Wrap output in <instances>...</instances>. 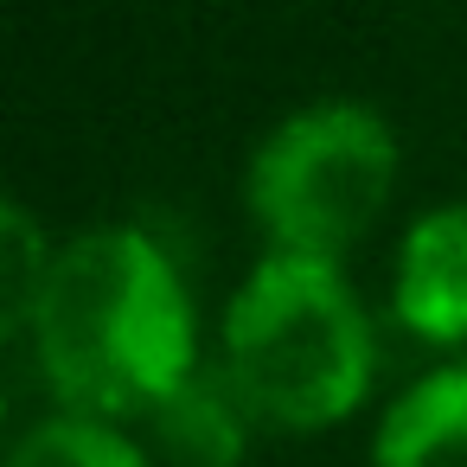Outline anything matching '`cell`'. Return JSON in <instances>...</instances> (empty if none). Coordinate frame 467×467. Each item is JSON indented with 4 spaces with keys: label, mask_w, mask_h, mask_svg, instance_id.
<instances>
[{
    "label": "cell",
    "mask_w": 467,
    "mask_h": 467,
    "mask_svg": "<svg viewBox=\"0 0 467 467\" xmlns=\"http://www.w3.org/2000/svg\"><path fill=\"white\" fill-rule=\"evenodd\" d=\"M26 339L46 390L109 422L148 416L199 371L192 301L167 250L141 231H84L52 250Z\"/></svg>",
    "instance_id": "1"
},
{
    "label": "cell",
    "mask_w": 467,
    "mask_h": 467,
    "mask_svg": "<svg viewBox=\"0 0 467 467\" xmlns=\"http://www.w3.org/2000/svg\"><path fill=\"white\" fill-rule=\"evenodd\" d=\"M224 378L275 429L346 422L371 390V327L339 263L269 250L224 307Z\"/></svg>",
    "instance_id": "2"
},
{
    "label": "cell",
    "mask_w": 467,
    "mask_h": 467,
    "mask_svg": "<svg viewBox=\"0 0 467 467\" xmlns=\"http://www.w3.org/2000/svg\"><path fill=\"white\" fill-rule=\"evenodd\" d=\"M397 135L365 103H307L250 154V212L269 250L339 263L390 205Z\"/></svg>",
    "instance_id": "3"
},
{
    "label": "cell",
    "mask_w": 467,
    "mask_h": 467,
    "mask_svg": "<svg viewBox=\"0 0 467 467\" xmlns=\"http://www.w3.org/2000/svg\"><path fill=\"white\" fill-rule=\"evenodd\" d=\"M397 320L416 339H467V205H435L410 224L397 256Z\"/></svg>",
    "instance_id": "4"
},
{
    "label": "cell",
    "mask_w": 467,
    "mask_h": 467,
    "mask_svg": "<svg viewBox=\"0 0 467 467\" xmlns=\"http://www.w3.org/2000/svg\"><path fill=\"white\" fill-rule=\"evenodd\" d=\"M371 467H467V365L429 371L390 403Z\"/></svg>",
    "instance_id": "5"
},
{
    "label": "cell",
    "mask_w": 467,
    "mask_h": 467,
    "mask_svg": "<svg viewBox=\"0 0 467 467\" xmlns=\"http://www.w3.org/2000/svg\"><path fill=\"white\" fill-rule=\"evenodd\" d=\"M244 416H250V403L237 397V384L231 378L218 384L205 371H192L186 384H173L148 410L154 441L173 467H237L244 461Z\"/></svg>",
    "instance_id": "6"
},
{
    "label": "cell",
    "mask_w": 467,
    "mask_h": 467,
    "mask_svg": "<svg viewBox=\"0 0 467 467\" xmlns=\"http://www.w3.org/2000/svg\"><path fill=\"white\" fill-rule=\"evenodd\" d=\"M7 467H148V454H141L109 416L65 410V416L33 422V429L7 448Z\"/></svg>",
    "instance_id": "7"
},
{
    "label": "cell",
    "mask_w": 467,
    "mask_h": 467,
    "mask_svg": "<svg viewBox=\"0 0 467 467\" xmlns=\"http://www.w3.org/2000/svg\"><path fill=\"white\" fill-rule=\"evenodd\" d=\"M0 244H7V269H0V288H7V339H26L46 269H52V244L39 237V224L20 205L0 212Z\"/></svg>",
    "instance_id": "8"
}]
</instances>
